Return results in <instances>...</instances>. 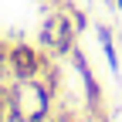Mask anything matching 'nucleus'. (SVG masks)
<instances>
[{
	"instance_id": "6e6552de",
	"label": "nucleus",
	"mask_w": 122,
	"mask_h": 122,
	"mask_svg": "<svg viewBox=\"0 0 122 122\" xmlns=\"http://www.w3.org/2000/svg\"><path fill=\"white\" fill-rule=\"evenodd\" d=\"M37 4H41V10H48V7H61L65 0H37Z\"/></svg>"
},
{
	"instance_id": "f03ea898",
	"label": "nucleus",
	"mask_w": 122,
	"mask_h": 122,
	"mask_svg": "<svg viewBox=\"0 0 122 122\" xmlns=\"http://www.w3.org/2000/svg\"><path fill=\"white\" fill-rule=\"evenodd\" d=\"M71 58V65H75V71H78V78H81V92H85V109L92 112V115H105V102H102V85H98V78H95V71H92V65H88V54L75 44V51L68 54Z\"/></svg>"
},
{
	"instance_id": "f257e3e1",
	"label": "nucleus",
	"mask_w": 122,
	"mask_h": 122,
	"mask_svg": "<svg viewBox=\"0 0 122 122\" xmlns=\"http://www.w3.org/2000/svg\"><path fill=\"white\" fill-rule=\"evenodd\" d=\"M51 61V54L37 48V44H24V41H14L10 44V54H7V68H10V81H30V78H41L44 65Z\"/></svg>"
},
{
	"instance_id": "7ed1b4c3",
	"label": "nucleus",
	"mask_w": 122,
	"mask_h": 122,
	"mask_svg": "<svg viewBox=\"0 0 122 122\" xmlns=\"http://www.w3.org/2000/svg\"><path fill=\"white\" fill-rule=\"evenodd\" d=\"M0 122H24V109L20 98L14 92V81H0Z\"/></svg>"
},
{
	"instance_id": "0eeeda50",
	"label": "nucleus",
	"mask_w": 122,
	"mask_h": 122,
	"mask_svg": "<svg viewBox=\"0 0 122 122\" xmlns=\"http://www.w3.org/2000/svg\"><path fill=\"white\" fill-rule=\"evenodd\" d=\"M7 54H10V44L0 37V81H7L10 78V68H7Z\"/></svg>"
},
{
	"instance_id": "423d86ee",
	"label": "nucleus",
	"mask_w": 122,
	"mask_h": 122,
	"mask_svg": "<svg viewBox=\"0 0 122 122\" xmlns=\"http://www.w3.org/2000/svg\"><path fill=\"white\" fill-rule=\"evenodd\" d=\"M61 7H65V10L71 14V20H75V27H78V34H81V30H88V14H85L81 7H75V4H68V0H65V4H61Z\"/></svg>"
},
{
	"instance_id": "20e7f679",
	"label": "nucleus",
	"mask_w": 122,
	"mask_h": 122,
	"mask_svg": "<svg viewBox=\"0 0 122 122\" xmlns=\"http://www.w3.org/2000/svg\"><path fill=\"white\" fill-rule=\"evenodd\" d=\"M95 34H98V44H102V54H105V65H109V71L119 78V51H115V37H112V27L109 24H95Z\"/></svg>"
},
{
	"instance_id": "1a4fd4ad",
	"label": "nucleus",
	"mask_w": 122,
	"mask_h": 122,
	"mask_svg": "<svg viewBox=\"0 0 122 122\" xmlns=\"http://www.w3.org/2000/svg\"><path fill=\"white\" fill-rule=\"evenodd\" d=\"M115 10H122V0H115Z\"/></svg>"
},
{
	"instance_id": "39448f33",
	"label": "nucleus",
	"mask_w": 122,
	"mask_h": 122,
	"mask_svg": "<svg viewBox=\"0 0 122 122\" xmlns=\"http://www.w3.org/2000/svg\"><path fill=\"white\" fill-rule=\"evenodd\" d=\"M54 44H58V17H54V7H48L41 17V27H37V48H44L51 54Z\"/></svg>"
}]
</instances>
